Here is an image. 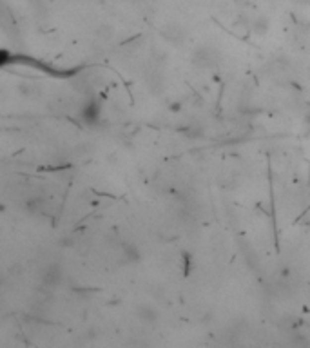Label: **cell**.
I'll use <instances>...</instances> for the list:
<instances>
[{"instance_id":"cell-1","label":"cell","mask_w":310,"mask_h":348,"mask_svg":"<svg viewBox=\"0 0 310 348\" xmlns=\"http://www.w3.org/2000/svg\"><path fill=\"white\" fill-rule=\"evenodd\" d=\"M100 104L96 100H87L84 104V107H82V111H80V118L84 120V123H87V125H95V123H98L100 121Z\"/></svg>"},{"instance_id":"cell-2","label":"cell","mask_w":310,"mask_h":348,"mask_svg":"<svg viewBox=\"0 0 310 348\" xmlns=\"http://www.w3.org/2000/svg\"><path fill=\"white\" fill-rule=\"evenodd\" d=\"M192 62L196 65H200V67H212L218 63V53H216L214 49L210 48H200L198 51L194 53V58H192Z\"/></svg>"},{"instance_id":"cell-3","label":"cell","mask_w":310,"mask_h":348,"mask_svg":"<svg viewBox=\"0 0 310 348\" xmlns=\"http://www.w3.org/2000/svg\"><path fill=\"white\" fill-rule=\"evenodd\" d=\"M162 37L165 38L167 42L174 44V46H182L185 37H187V33L180 26H176V24H171V26H165L162 29Z\"/></svg>"},{"instance_id":"cell-4","label":"cell","mask_w":310,"mask_h":348,"mask_svg":"<svg viewBox=\"0 0 310 348\" xmlns=\"http://www.w3.org/2000/svg\"><path fill=\"white\" fill-rule=\"evenodd\" d=\"M136 314L138 317L145 323H156L158 319V310L153 305H147V303H142V305L136 306Z\"/></svg>"},{"instance_id":"cell-5","label":"cell","mask_w":310,"mask_h":348,"mask_svg":"<svg viewBox=\"0 0 310 348\" xmlns=\"http://www.w3.org/2000/svg\"><path fill=\"white\" fill-rule=\"evenodd\" d=\"M122 254H124V259L129 261V263H138L140 258H142V254H140L136 245H129V243L122 247Z\"/></svg>"},{"instance_id":"cell-6","label":"cell","mask_w":310,"mask_h":348,"mask_svg":"<svg viewBox=\"0 0 310 348\" xmlns=\"http://www.w3.org/2000/svg\"><path fill=\"white\" fill-rule=\"evenodd\" d=\"M60 280H62V272L58 269V265H51V267L46 269V274H44V281L46 283L57 285V283H60Z\"/></svg>"},{"instance_id":"cell-7","label":"cell","mask_w":310,"mask_h":348,"mask_svg":"<svg viewBox=\"0 0 310 348\" xmlns=\"http://www.w3.org/2000/svg\"><path fill=\"white\" fill-rule=\"evenodd\" d=\"M267 31V20H263V24H261V20L256 24V33H265Z\"/></svg>"},{"instance_id":"cell-8","label":"cell","mask_w":310,"mask_h":348,"mask_svg":"<svg viewBox=\"0 0 310 348\" xmlns=\"http://www.w3.org/2000/svg\"><path fill=\"white\" fill-rule=\"evenodd\" d=\"M303 121H305V125H307V127H310V111L305 115V120H303Z\"/></svg>"}]
</instances>
